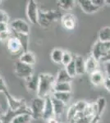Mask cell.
Here are the masks:
<instances>
[{
  "mask_svg": "<svg viewBox=\"0 0 110 123\" xmlns=\"http://www.w3.org/2000/svg\"><path fill=\"white\" fill-rule=\"evenodd\" d=\"M56 84L54 76L49 73H40L39 75V85H38L37 97L45 98L50 96L49 94L53 91V87Z\"/></svg>",
  "mask_w": 110,
  "mask_h": 123,
  "instance_id": "6da1fadb",
  "label": "cell"
},
{
  "mask_svg": "<svg viewBox=\"0 0 110 123\" xmlns=\"http://www.w3.org/2000/svg\"><path fill=\"white\" fill-rule=\"evenodd\" d=\"M63 17L61 12L57 10H49L47 12H39L38 24L40 26L46 28L49 27L54 21H57L60 17Z\"/></svg>",
  "mask_w": 110,
  "mask_h": 123,
  "instance_id": "7a4b0ae2",
  "label": "cell"
},
{
  "mask_svg": "<svg viewBox=\"0 0 110 123\" xmlns=\"http://www.w3.org/2000/svg\"><path fill=\"white\" fill-rule=\"evenodd\" d=\"M110 50V42H101L97 41L94 44L91 51V56H93L97 61L102 62L105 58Z\"/></svg>",
  "mask_w": 110,
  "mask_h": 123,
  "instance_id": "3957f363",
  "label": "cell"
},
{
  "mask_svg": "<svg viewBox=\"0 0 110 123\" xmlns=\"http://www.w3.org/2000/svg\"><path fill=\"white\" fill-rule=\"evenodd\" d=\"M45 98H39V97H36V98H33L31 104V116L32 118L35 120H38V119H43V114L44 110H45Z\"/></svg>",
  "mask_w": 110,
  "mask_h": 123,
  "instance_id": "277c9868",
  "label": "cell"
},
{
  "mask_svg": "<svg viewBox=\"0 0 110 123\" xmlns=\"http://www.w3.org/2000/svg\"><path fill=\"white\" fill-rule=\"evenodd\" d=\"M23 113H28L31 115V108L28 107L26 104L22 106L17 110H12V109L8 108L7 112H4L2 117V123H11L12 121L16 117H17L20 114Z\"/></svg>",
  "mask_w": 110,
  "mask_h": 123,
  "instance_id": "5b68a950",
  "label": "cell"
},
{
  "mask_svg": "<svg viewBox=\"0 0 110 123\" xmlns=\"http://www.w3.org/2000/svg\"><path fill=\"white\" fill-rule=\"evenodd\" d=\"M11 31L14 34H30V25L22 19H16L9 24Z\"/></svg>",
  "mask_w": 110,
  "mask_h": 123,
  "instance_id": "8992f818",
  "label": "cell"
},
{
  "mask_svg": "<svg viewBox=\"0 0 110 123\" xmlns=\"http://www.w3.org/2000/svg\"><path fill=\"white\" fill-rule=\"evenodd\" d=\"M15 73L18 77L25 80L33 75V67L18 60L15 64Z\"/></svg>",
  "mask_w": 110,
  "mask_h": 123,
  "instance_id": "52a82bcc",
  "label": "cell"
},
{
  "mask_svg": "<svg viewBox=\"0 0 110 123\" xmlns=\"http://www.w3.org/2000/svg\"><path fill=\"white\" fill-rule=\"evenodd\" d=\"M39 10H38V4L34 0L28 1L26 7V15L28 20L32 24L38 23V18H39Z\"/></svg>",
  "mask_w": 110,
  "mask_h": 123,
  "instance_id": "ba28073f",
  "label": "cell"
},
{
  "mask_svg": "<svg viewBox=\"0 0 110 123\" xmlns=\"http://www.w3.org/2000/svg\"><path fill=\"white\" fill-rule=\"evenodd\" d=\"M5 98L7 99V104H8V108L12 109V110H17L20 108H21L24 105H26V100L25 99H17V98H14L13 95L10 94L8 91L4 93Z\"/></svg>",
  "mask_w": 110,
  "mask_h": 123,
  "instance_id": "9c48e42d",
  "label": "cell"
},
{
  "mask_svg": "<svg viewBox=\"0 0 110 123\" xmlns=\"http://www.w3.org/2000/svg\"><path fill=\"white\" fill-rule=\"evenodd\" d=\"M7 49L12 54H17L20 52L23 51V48L21 42L17 37L11 36L7 40Z\"/></svg>",
  "mask_w": 110,
  "mask_h": 123,
  "instance_id": "30bf717a",
  "label": "cell"
},
{
  "mask_svg": "<svg viewBox=\"0 0 110 123\" xmlns=\"http://www.w3.org/2000/svg\"><path fill=\"white\" fill-rule=\"evenodd\" d=\"M62 25H63L65 29L67 30H73L76 27L77 24V20H76L75 16L71 13H65L61 17Z\"/></svg>",
  "mask_w": 110,
  "mask_h": 123,
  "instance_id": "8fae6325",
  "label": "cell"
},
{
  "mask_svg": "<svg viewBox=\"0 0 110 123\" xmlns=\"http://www.w3.org/2000/svg\"><path fill=\"white\" fill-rule=\"evenodd\" d=\"M52 117H55L54 110H53V103H52L51 96H48L45 98V110H44L43 119L45 121H48Z\"/></svg>",
  "mask_w": 110,
  "mask_h": 123,
  "instance_id": "7c38bea8",
  "label": "cell"
},
{
  "mask_svg": "<svg viewBox=\"0 0 110 123\" xmlns=\"http://www.w3.org/2000/svg\"><path fill=\"white\" fill-rule=\"evenodd\" d=\"M78 3H79L81 10L84 12L87 13V14L94 13L99 9V7H97L96 6L94 5L92 0H79Z\"/></svg>",
  "mask_w": 110,
  "mask_h": 123,
  "instance_id": "4fadbf2b",
  "label": "cell"
},
{
  "mask_svg": "<svg viewBox=\"0 0 110 123\" xmlns=\"http://www.w3.org/2000/svg\"><path fill=\"white\" fill-rule=\"evenodd\" d=\"M99 62L97 61L93 56H89L85 59V70L86 73L89 75L99 71Z\"/></svg>",
  "mask_w": 110,
  "mask_h": 123,
  "instance_id": "5bb4252c",
  "label": "cell"
},
{
  "mask_svg": "<svg viewBox=\"0 0 110 123\" xmlns=\"http://www.w3.org/2000/svg\"><path fill=\"white\" fill-rule=\"evenodd\" d=\"M26 87L30 92H36L38 90V85H39V76L32 75L28 78L25 79Z\"/></svg>",
  "mask_w": 110,
  "mask_h": 123,
  "instance_id": "9a60e30c",
  "label": "cell"
},
{
  "mask_svg": "<svg viewBox=\"0 0 110 123\" xmlns=\"http://www.w3.org/2000/svg\"><path fill=\"white\" fill-rule=\"evenodd\" d=\"M74 61H75L76 69H77V74L78 76H81L86 73L85 70V60L82 56L77 55L74 56Z\"/></svg>",
  "mask_w": 110,
  "mask_h": 123,
  "instance_id": "2e32d148",
  "label": "cell"
},
{
  "mask_svg": "<svg viewBox=\"0 0 110 123\" xmlns=\"http://www.w3.org/2000/svg\"><path fill=\"white\" fill-rule=\"evenodd\" d=\"M105 78H106V76H104V74L99 70L96 71L95 72L90 75L91 82L95 85V86H99V85H104Z\"/></svg>",
  "mask_w": 110,
  "mask_h": 123,
  "instance_id": "e0dca14e",
  "label": "cell"
},
{
  "mask_svg": "<svg viewBox=\"0 0 110 123\" xmlns=\"http://www.w3.org/2000/svg\"><path fill=\"white\" fill-rule=\"evenodd\" d=\"M19 61L25 63V64L33 66L35 63V62H36V59H35V54L32 52L27 51V52H22V53H21L19 57Z\"/></svg>",
  "mask_w": 110,
  "mask_h": 123,
  "instance_id": "ac0fdd59",
  "label": "cell"
},
{
  "mask_svg": "<svg viewBox=\"0 0 110 123\" xmlns=\"http://www.w3.org/2000/svg\"><path fill=\"white\" fill-rule=\"evenodd\" d=\"M51 99H52V103H53L55 117H59L63 113V111H64V108L66 107V104L52 96H51Z\"/></svg>",
  "mask_w": 110,
  "mask_h": 123,
  "instance_id": "d6986e66",
  "label": "cell"
},
{
  "mask_svg": "<svg viewBox=\"0 0 110 123\" xmlns=\"http://www.w3.org/2000/svg\"><path fill=\"white\" fill-rule=\"evenodd\" d=\"M53 92H62V93H71V82L65 83H56L53 87Z\"/></svg>",
  "mask_w": 110,
  "mask_h": 123,
  "instance_id": "ffe728a7",
  "label": "cell"
},
{
  "mask_svg": "<svg viewBox=\"0 0 110 123\" xmlns=\"http://www.w3.org/2000/svg\"><path fill=\"white\" fill-rule=\"evenodd\" d=\"M63 54H64V51L62 50L61 49H53L50 54L52 61L57 64H62Z\"/></svg>",
  "mask_w": 110,
  "mask_h": 123,
  "instance_id": "44dd1931",
  "label": "cell"
},
{
  "mask_svg": "<svg viewBox=\"0 0 110 123\" xmlns=\"http://www.w3.org/2000/svg\"><path fill=\"white\" fill-rule=\"evenodd\" d=\"M56 83H65V82H71V78L67 74L66 69H60L56 76Z\"/></svg>",
  "mask_w": 110,
  "mask_h": 123,
  "instance_id": "7402d4cb",
  "label": "cell"
},
{
  "mask_svg": "<svg viewBox=\"0 0 110 123\" xmlns=\"http://www.w3.org/2000/svg\"><path fill=\"white\" fill-rule=\"evenodd\" d=\"M76 5V1L74 0H59L58 1V7L63 11L71 10Z\"/></svg>",
  "mask_w": 110,
  "mask_h": 123,
  "instance_id": "603a6c76",
  "label": "cell"
},
{
  "mask_svg": "<svg viewBox=\"0 0 110 123\" xmlns=\"http://www.w3.org/2000/svg\"><path fill=\"white\" fill-rule=\"evenodd\" d=\"M14 36L17 37L20 40V42H21L23 48V52L29 51L28 50V46H29V43H30L29 35H25V34H14Z\"/></svg>",
  "mask_w": 110,
  "mask_h": 123,
  "instance_id": "cb8c5ba5",
  "label": "cell"
},
{
  "mask_svg": "<svg viewBox=\"0 0 110 123\" xmlns=\"http://www.w3.org/2000/svg\"><path fill=\"white\" fill-rule=\"evenodd\" d=\"M107 105V100L104 97H99V98L95 102V106H96L97 109V115L99 117H101V115L103 114L104 111L106 108Z\"/></svg>",
  "mask_w": 110,
  "mask_h": 123,
  "instance_id": "d4e9b609",
  "label": "cell"
},
{
  "mask_svg": "<svg viewBox=\"0 0 110 123\" xmlns=\"http://www.w3.org/2000/svg\"><path fill=\"white\" fill-rule=\"evenodd\" d=\"M99 40L101 42H110V27H103L99 32Z\"/></svg>",
  "mask_w": 110,
  "mask_h": 123,
  "instance_id": "484cf974",
  "label": "cell"
},
{
  "mask_svg": "<svg viewBox=\"0 0 110 123\" xmlns=\"http://www.w3.org/2000/svg\"><path fill=\"white\" fill-rule=\"evenodd\" d=\"M52 97L57 98L62 102H63L64 104H67L69 102L70 99L71 98V93H62V92H53V94L51 95Z\"/></svg>",
  "mask_w": 110,
  "mask_h": 123,
  "instance_id": "4316f807",
  "label": "cell"
},
{
  "mask_svg": "<svg viewBox=\"0 0 110 123\" xmlns=\"http://www.w3.org/2000/svg\"><path fill=\"white\" fill-rule=\"evenodd\" d=\"M32 120V116L28 113L20 114L12 121L11 123H31Z\"/></svg>",
  "mask_w": 110,
  "mask_h": 123,
  "instance_id": "83f0119b",
  "label": "cell"
},
{
  "mask_svg": "<svg viewBox=\"0 0 110 123\" xmlns=\"http://www.w3.org/2000/svg\"><path fill=\"white\" fill-rule=\"evenodd\" d=\"M92 118H90L84 114V112H77L70 123H90Z\"/></svg>",
  "mask_w": 110,
  "mask_h": 123,
  "instance_id": "f1b7e54d",
  "label": "cell"
},
{
  "mask_svg": "<svg viewBox=\"0 0 110 123\" xmlns=\"http://www.w3.org/2000/svg\"><path fill=\"white\" fill-rule=\"evenodd\" d=\"M65 69H66V71H67V74L69 75L71 79L77 76V69H76V65H75V61L74 60L71 62V63H69L67 67H65Z\"/></svg>",
  "mask_w": 110,
  "mask_h": 123,
  "instance_id": "f546056e",
  "label": "cell"
},
{
  "mask_svg": "<svg viewBox=\"0 0 110 123\" xmlns=\"http://www.w3.org/2000/svg\"><path fill=\"white\" fill-rule=\"evenodd\" d=\"M74 60V56L71 53L68 52V51H64V54H63V62L62 64L64 67H67L69 63H71V62Z\"/></svg>",
  "mask_w": 110,
  "mask_h": 123,
  "instance_id": "4dcf8cb0",
  "label": "cell"
},
{
  "mask_svg": "<svg viewBox=\"0 0 110 123\" xmlns=\"http://www.w3.org/2000/svg\"><path fill=\"white\" fill-rule=\"evenodd\" d=\"M88 104L89 103L85 102L84 100H80L76 103V104H74V106H75V108L77 112H84V111L86 108Z\"/></svg>",
  "mask_w": 110,
  "mask_h": 123,
  "instance_id": "1f68e13d",
  "label": "cell"
},
{
  "mask_svg": "<svg viewBox=\"0 0 110 123\" xmlns=\"http://www.w3.org/2000/svg\"><path fill=\"white\" fill-rule=\"evenodd\" d=\"M77 113V110H76L74 104L71 105V106L69 107L68 110H67V118L68 122H70L74 117H75Z\"/></svg>",
  "mask_w": 110,
  "mask_h": 123,
  "instance_id": "d6a6232c",
  "label": "cell"
},
{
  "mask_svg": "<svg viewBox=\"0 0 110 123\" xmlns=\"http://www.w3.org/2000/svg\"><path fill=\"white\" fill-rule=\"evenodd\" d=\"M0 23H8L9 24V17L4 11L0 9Z\"/></svg>",
  "mask_w": 110,
  "mask_h": 123,
  "instance_id": "836d02e7",
  "label": "cell"
},
{
  "mask_svg": "<svg viewBox=\"0 0 110 123\" xmlns=\"http://www.w3.org/2000/svg\"><path fill=\"white\" fill-rule=\"evenodd\" d=\"M7 91H8L7 85H6L4 80H3L2 77H0V93H3V94H4Z\"/></svg>",
  "mask_w": 110,
  "mask_h": 123,
  "instance_id": "e575fe53",
  "label": "cell"
},
{
  "mask_svg": "<svg viewBox=\"0 0 110 123\" xmlns=\"http://www.w3.org/2000/svg\"><path fill=\"white\" fill-rule=\"evenodd\" d=\"M10 31H4V32H0V40L1 41H5V40H8V39L10 38Z\"/></svg>",
  "mask_w": 110,
  "mask_h": 123,
  "instance_id": "d590c367",
  "label": "cell"
},
{
  "mask_svg": "<svg viewBox=\"0 0 110 123\" xmlns=\"http://www.w3.org/2000/svg\"><path fill=\"white\" fill-rule=\"evenodd\" d=\"M92 2H93L94 5L96 6V7H99V8L104 7V6L106 4L105 0H92Z\"/></svg>",
  "mask_w": 110,
  "mask_h": 123,
  "instance_id": "8d00e7d4",
  "label": "cell"
},
{
  "mask_svg": "<svg viewBox=\"0 0 110 123\" xmlns=\"http://www.w3.org/2000/svg\"><path fill=\"white\" fill-rule=\"evenodd\" d=\"M10 25L8 23H0V32L10 31Z\"/></svg>",
  "mask_w": 110,
  "mask_h": 123,
  "instance_id": "74e56055",
  "label": "cell"
},
{
  "mask_svg": "<svg viewBox=\"0 0 110 123\" xmlns=\"http://www.w3.org/2000/svg\"><path fill=\"white\" fill-rule=\"evenodd\" d=\"M104 71L106 74V77L110 76V61L104 62Z\"/></svg>",
  "mask_w": 110,
  "mask_h": 123,
  "instance_id": "f35d334b",
  "label": "cell"
},
{
  "mask_svg": "<svg viewBox=\"0 0 110 123\" xmlns=\"http://www.w3.org/2000/svg\"><path fill=\"white\" fill-rule=\"evenodd\" d=\"M104 86L105 87V89L107 90V91H109L110 93V79L109 77H106L105 80H104Z\"/></svg>",
  "mask_w": 110,
  "mask_h": 123,
  "instance_id": "ab89813d",
  "label": "cell"
},
{
  "mask_svg": "<svg viewBox=\"0 0 110 123\" xmlns=\"http://www.w3.org/2000/svg\"><path fill=\"white\" fill-rule=\"evenodd\" d=\"M100 117H99V116H98V115H96L95 117H93V118L91 119V121L90 122V123H99V120H100Z\"/></svg>",
  "mask_w": 110,
  "mask_h": 123,
  "instance_id": "60d3db41",
  "label": "cell"
},
{
  "mask_svg": "<svg viewBox=\"0 0 110 123\" xmlns=\"http://www.w3.org/2000/svg\"><path fill=\"white\" fill-rule=\"evenodd\" d=\"M48 123H58V121L57 118L55 117H52L50 119H49V120L47 121Z\"/></svg>",
  "mask_w": 110,
  "mask_h": 123,
  "instance_id": "b9f144b4",
  "label": "cell"
},
{
  "mask_svg": "<svg viewBox=\"0 0 110 123\" xmlns=\"http://www.w3.org/2000/svg\"><path fill=\"white\" fill-rule=\"evenodd\" d=\"M110 61V50H109V53H108V55L107 56L105 57V58L104 59L103 61H102V62H109Z\"/></svg>",
  "mask_w": 110,
  "mask_h": 123,
  "instance_id": "7bdbcfd3",
  "label": "cell"
},
{
  "mask_svg": "<svg viewBox=\"0 0 110 123\" xmlns=\"http://www.w3.org/2000/svg\"><path fill=\"white\" fill-rule=\"evenodd\" d=\"M3 115V112L2 109H0V123H2V117Z\"/></svg>",
  "mask_w": 110,
  "mask_h": 123,
  "instance_id": "ee69618b",
  "label": "cell"
},
{
  "mask_svg": "<svg viewBox=\"0 0 110 123\" xmlns=\"http://www.w3.org/2000/svg\"><path fill=\"white\" fill-rule=\"evenodd\" d=\"M106 4H110V0H105Z\"/></svg>",
  "mask_w": 110,
  "mask_h": 123,
  "instance_id": "f6af8a7d",
  "label": "cell"
},
{
  "mask_svg": "<svg viewBox=\"0 0 110 123\" xmlns=\"http://www.w3.org/2000/svg\"><path fill=\"white\" fill-rule=\"evenodd\" d=\"M3 3V1H1V0H0V5H1V3Z\"/></svg>",
  "mask_w": 110,
  "mask_h": 123,
  "instance_id": "bcb514c9",
  "label": "cell"
},
{
  "mask_svg": "<svg viewBox=\"0 0 110 123\" xmlns=\"http://www.w3.org/2000/svg\"><path fill=\"white\" fill-rule=\"evenodd\" d=\"M0 77H1V71H0Z\"/></svg>",
  "mask_w": 110,
  "mask_h": 123,
  "instance_id": "7dc6e473",
  "label": "cell"
},
{
  "mask_svg": "<svg viewBox=\"0 0 110 123\" xmlns=\"http://www.w3.org/2000/svg\"><path fill=\"white\" fill-rule=\"evenodd\" d=\"M0 109H2V108H1V105H0Z\"/></svg>",
  "mask_w": 110,
  "mask_h": 123,
  "instance_id": "c3c4849f",
  "label": "cell"
},
{
  "mask_svg": "<svg viewBox=\"0 0 110 123\" xmlns=\"http://www.w3.org/2000/svg\"><path fill=\"white\" fill-rule=\"evenodd\" d=\"M109 79H110V76H109Z\"/></svg>",
  "mask_w": 110,
  "mask_h": 123,
  "instance_id": "681fc988",
  "label": "cell"
},
{
  "mask_svg": "<svg viewBox=\"0 0 110 123\" xmlns=\"http://www.w3.org/2000/svg\"><path fill=\"white\" fill-rule=\"evenodd\" d=\"M67 123H70V122H67Z\"/></svg>",
  "mask_w": 110,
  "mask_h": 123,
  "instance_id": "f907efd6",
  "label": "cell"
}]
</instances>
